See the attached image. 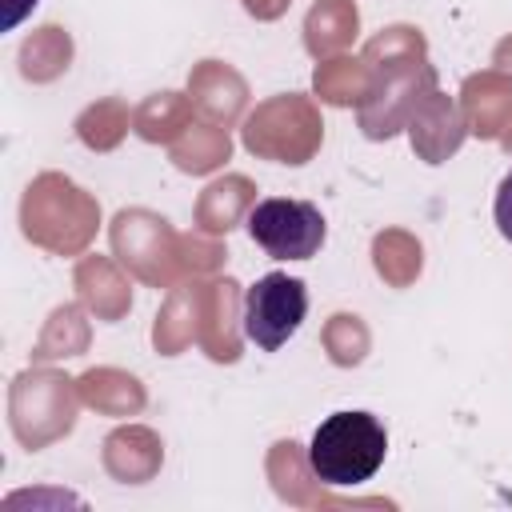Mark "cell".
I'll return each instance as SVG.
<instances>
[{
    "label": "cell",
    "mask_w": 512,
    "mask_h": 512,
    "mask_svg": "<svg viewBox=\"0 0 512 512\" xmlns=\"http://www.w3.org/2000/svg\"><path fill=\"white\" fill-rule=\"evenodd\" d=\"M384 456H388V432L364 408H344L324 416L308 440V468L328 488H356L372 480Z\"/></svg>",
    "instance_id": "obj_1"
},
{
    "label": "cell",
    "mask_w": 512,
    "mask_h": 512,
    "mask_svg": "<svg viewBox=\"0 0 512 512\" xmlns=\"http://www.w3.org/2000/svg\"><path fill=\"white\" fill-rule=\"evenodd\" d=\"M308 316V288L300 276L288 272H264L244 292V336L260 352L284 348Z\"/></svg>",
    "instance_id": "obj_2"
},
{
    "label": "cell",
    "mask_w": 512,
    "mask_h": 512,
    "mask_svg": "<svg viewBox=\"0 0 512 512\" xmlns=\"http://www.w3.org/2000/svg\"><path fill=\"white\" fill-rule=\"evenodd\" d=\"M248 236L276 260H312L328 236V224L312 200L268 196L248 212Z\"/></svg>",
    "instance_id": "obj_3"
},
{
    "label": "cell",
    "mask_w": 512,
    "mask_h": 512,
    "mask_svg": "<svg viewBox=\"0 0 512 512\" xmlns=\"http://www.w3.org/2000/svg\"><path fill=\"white\" fill-rule=\"evenodd\" d=\"M492 216H496V228H500V236L512 244V172L500 180V188H496V200H492Z\"/></svg>",
    "instance_id": "obj_4"
},
{
    "label": "cell",
    "mask_w": 512,
    "mask_h": 512,
    "mask_svg": "<svg viewBox=\"0 0 512 512\" xmlns=\"http://www.w3.org/2000/svg\"><path fill=\"white\" fill-rule=\"evenodd\" d=\"M36 4H40V0H4V32H12Z\"/></svg>",
    "instance_id": "obj_5"
}]
</instances>
